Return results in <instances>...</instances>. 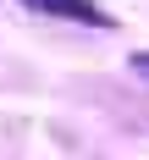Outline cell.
Returning a JSON list of instances; mask_svg holds the SVG:
<instances>
[{"mask_svg":"<svg viewBox=\"0 0 149 160\" xmlns=\"http://www.w3.org/2000/svg\"><path fill=\"white\" fill-rule=\"evenodd\" d=\"M28 6H39V11H50V17H77V22H94V28H105V17H99L88 0H28Z\"/></svg>","mask_w":149,"mask_h":160,"instance_id":"obj_1","label":"cell"},{"mask_svg":"<svg viewBox=\"0 0 149 160\" xmlns=\"http://www.w3.org/2000/svg\"><path fill=\"white\" fill-rule=\"evenodd\" d=\"M132 72H149V50H138V55H132Z\"/></svg>","mask_w":149,"mask_h":160,"instance_id":"obj_2","label":"cell"}]
</instances>
